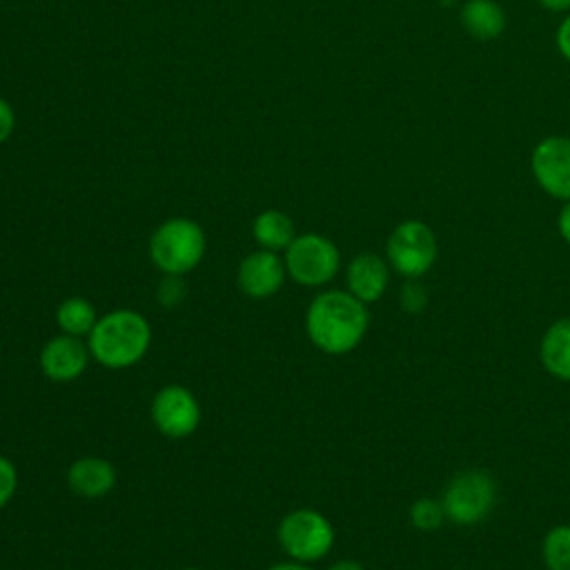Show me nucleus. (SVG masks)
I'll return each instance as SVG.
<instances>
[{"mask_svg": "<svg viewBox=\"0 0 570 570\" xmlns=\"http://www.w3.org/2000/svg\"><path fill=\"white\" fill-rule=\"evenodd\" d=\"M305 334L312 345L330 356L352 352L365 336L370 312L347 289H325L305 309Z\"/></svg>", "mask_w": 570, "mask_h": 570, "instance_id": "nucleus-1", "label": "nucleus"}, {"mask_svg": "<svg viewBox=\"0 0 570 570\" xmlns=\"http://www.w3.org/2000/svg\"><path fill=\"white\" fill-rule=\"evenodd\" d=\"M151 338L154 334L147 316L136 309L120 307L100 314L85 341L91 361L107 370H127L147 356Z\"/></svg>", "mask_w": 570, "mask_h": 570, "instance_id": "nucleus-2", "label": "nucleus"}, {"mask_svg": "<svg viewBox=\"0 0 570 570\" xmlns=\"http://www.w3.org/2000/svg\"><path fill=\"white\" fill-rule=\"evenodd\" d=\"M205 229L185 216L167 218L149 238V261L160 274L187 276L205 258Z\"/></svg>", "mask_w": 570, "mask_h": 570, "instance_id": "nucleus-3", "label": "nucleus"}, {"mask_svg": "<svg viewBox=\"0 0 570 570\" xmlns=\"http://www.w3.org/2000/svg\"><path fill=\"white\" fill-rule=\"evenodd\" d=\"M334 525L314 508H294L276 525V541L287 559L314 563L330 554L334 546Z\"/></svg>", "mask_w": 570, "mask_h": 570, "instance_id": "nucleus-4", "label": "nucleus"}, {"mask_svg": "<svg viewBox=\"0 0 570 570\" xmlns=\"http://www.w3.org/2000/svg\"><path fill=\"white\" fill-rule=\"evenodd\" d=\"M287 278L301 287H323L341 269L338 247L323 234L305 232L296 234L283 252Z\"/></svg>", "mask_w": 570, "mask_h": 570, "instance_id": "nucleus-5", "label": "nucleus"}, {"mask_svg": "<svg viewBox=\"0 0 570 570\" xmlns=\"http://www.w3.org/2000/svg\"><path fill=\"white\" fill-rule=\"evenodd\" d=\"M436 236L423 220L399 223L385 243V258L394 272L405 278L423 276L436 261Z\"/></svg>", "mask_w": 570, "mask_h": 570, "instance_id": "nucleus-6", "label": "nucleus"}, {"mask_svg": "<svg viewBox=\"0 0 570 570\" xmlns=\"http://www.w3.org/2000/svg\"><path fill=\"white\" fill-rule=\"evenodd\" d=\"M497 501V483L483 470H465L452 476L443 492L445 517L459 525L483 521Z\"/></svg>", "mask_w": 570, "mask_h": 570, "instance_id": "nucleus-7", "label": "nucleus"}, {"mask_svg": "<svg viewBox=\"0 0 570 570\" xmlns=\"http://www.w3.org/2000/svg\"><path fill=\"white\" fill-rule=\"evenodd\" d=\"M149 416L163 436L178 441L191 436L198 430L203 410L189 387L180 383H167L154 394Z\"/></svg>", "mask_w": 570, "mask_h": 570, "instance_id": "nucleus-8", "label": "nucleus"}, {"mask_svg": "<svg viewBox=\"0 0 570 570\" xmlns=\"http://www.w3.org/2000/svg\"><path fill=\"white\" fill-rule=\"evenodd\" d=\"M530 171L537 185L557 200H570V136L541 138L530 154Z\"/></svg>", "mask_w": 570, "mask_h": 570, "instance_id": "nucleus-9", "label": "nucleus"}, {"mask_svg": "<svg viewBox=\"0 0 570 570\" xmlns=\"http://www.w3.org/2000/svg\"><path fill=\"white\" fill-rule=\"evenodd\" d=\"M287 278V269L283 256L269 249H254L249 252L236 269V285L238 289L254 301L272 298L281 292Z\"/></svg>", "mask_w": 570, "mask_h": 570, "instance_id": "nucleus-10", "label": "nucleus"}, {"mask_svg": "<svg viewBox=\"0 0 570 570\" xmlns=\"http://www.w3.org/2000/svg\"><path fill=\"white\" fill-rule=\"evenodd\" d=\"M91 361L89 347L85 338L69 336V334H56L51 336L38 354L40 372L53 381V383H71L80 379Z\"/></svg>", "mask_w": 570, "mask_h": 570, "instance_id": "nucleus-11", "label": "nucleus"}, {"mask_svg": "<svg viewBox=\"0 0 570 570\" xmlns=\"http://www.w3.org/2000/svg\"><path fill=\"white\" fill-rule=\"evenodd\" d=\"M387 283H390L387 258L374 252H361L347 263V269H345L347 292L354 294L365 305L379 301L385 294Z\"/></svg>", "mask_w": 570, "mask_h": 570, "instance_id": "nucleus-12", "label": "nucleus"}, {"mask_svg": "<svg viewBox=\"0 0 570 570\" xmlns=\"http://www.w3.org/2000/svg\"><path fill=\"white\" fill-rule=\"evenodd\" d=\"M118 481L116 465L102 456H78L67 468V485L76 497L82 499H102L107 497Z\"/></svg>", "mask_w": 570, "mask_h": 570, "instance_id": "nucleus-13", "label": "nucleus"}, {"mask_svg": "<svg viewBox=\"0 0 570 570\" xmlns=\"http://www.w3.org/2000/svg\"><path fill=\"white\" fill-rule=\"evenodd\" d=\"M463 31L476 42H492L503 36L508 16L497 0H465L459 9Z\"/></svg>", "mask_w": 570, "mask_h": 570, "instance_id": "nucleus-14", "label": "nucleus"}, {"mask_svg": "<svg viewBox=\"0 0 570 570\" xmlns=\"http://www.w3.org/2000/svg\"><path fill=\"white\" fill-rule=\"evenodd\" d=\"M539 356L552 376L570 381V318H559L546 330Z\"/></svg>", "mask_w": 570, "mask_h": 570, "instance_id": "nucleus-15", "label": "nucleus"}, {"mask_svg": "<svg viewBox=\"0 0 570 570\" xmlns=\"http://www.w3.org/2000/svg\"><path fill=\"white\" fill-rule=\"evenodd\" d=\"M252 236L261 249L285 252L296 236L294 220L281 209H265L252 223Z\"/></svg>", "mask_w": 570, "mask_h": 570, "instance_id": "nucleus-16", "label": "nucleus"}, {"mask_svg": "<svg viewBox=\"0 0 570 570\" xmlns=\"http://www.w3.org/2000/svg\"><path fill=\"white\" fill-rule=\"evenodd\" d=\"M56 325L62 334L87 338L98 321V312L94 303L85 296H69L56 307Z\"/></svg>", "mask_w": 570, "mask_h": 570, "instance_id": "nucleus-17", "label": "nucleus"}, {"mask_svg": "<svg viewBox=\"0 0 570 570\" xmlns=\"http://www.w3.org/2000/svg\"><path fill=\"white\" fill-rule=\"evenodd\" d=\"M543 563L548 570H570V525H554L546 534Z\"/></svg>", "mask_w": 570, "mask_h": 570, "instance_id": "nucleus-18", "label": "nucleus"}, {"mask_svg": "<svg viewBox=\"0 0 570 570\" xmlns=\"http://www.w3.org/2000/svg\"><path fill=\"white\" fill-rule=\"evenodd\" d=\"M445 519V510L441 501L419 499L410 508V521L416 530H436Z\"/></svg>", "mask_w": 570, "mask_h": 570, "instance_id": "nucleus-19", "label": "nucleus"}, {"mask_svg": "<svg viewBox=\"0 0 570 570\" xmlns=\"http://www.w3.org/2000/svg\"><path fill=\"white\" fill-rule=\"evenodd\" d=\"M187 296V283L185 276H176V274H163L158 285H156V301L158 305H163L165 309H174L178 307Z\"/></svg>", "mask_w": 570, "mask_h": 570, "instance_id": "nucleus-20", "label": "nucleus"}, {"mask_svg": "<svg viewBox=\"0 0 570 570\" xmlns=\"http://www.w3.org/2000/svg\"><path fill=\"white\" fill-rule=\"evenodd\" d=\"M18 490V470L13 461L0 454V510L7 508Z\"/></svg>", "mask_w": 570, "mask_h": 570, "instance_id": "nucleus-21", "label": "nucleus"}, {"mask_svg": "<svg viewBox=\"0 0 570 570\" xmlns=\"http://www.w3.org/2000/svg\"><path fill=\"white\" fill-rule=\"evenodd\" d=\"M425 305H428V289L419 281L410 278L401 289V307L410 314H419L423 312Z\"/></svg>", "mask_w": 570, "mask_h": 570, "instance_id": "nucleus-22", "label": "nucleus"}, {"mask_svg": "<svg viewBox=\"0 0 570 570\" xmlns=\"http://www.w3.org/2000/svg\"><path fill=\"white\" fill-rule=\"evenodd\" d=\"M554 45H557V51L561 53V58L570 62V11L563 13V18H561V22L557 27Z\"/></svg>", "mask_w": 570, "mask_h": 570, "instance_id": "nucleus-23", "label": "nucleus"}, {"mask_svg": "<svg viewBox=\"0 0 570 570\" xmlns=\"http://www.w3.org/2000/svg\"><path fill=\"white\" fill-rule=\"evenodd\" d=\"M13 127H16V114L11 105L4 98H0V145L13 134Z\"/></svg>", "mask_w": 570, "mask_h": 570, "instance_id": "nucleus-24", "label": "nucleus"}, {"mask_svg": "<svg viewBox=\"0 0 570 570\" xmlns=\"http://www.w3.org/2000/svg\"><path fill=\"white\" fill-rule=\"evenodd\" d=\"M557 227H559V234L561 238L570 245V200H566L559 209V216H557Z\"/></svg>", "mask_w": 570, "mask_h": 570, "instance_id": "nucleus-25", "label": "nucleus"}, {"mask_svg": "<svg viewBox=\"0 0 570 570\" xmlns=\"http://www.w3.org/2000/svg\"><path fill=\"white\" fill-rule=\"evenodd\" d=\"M537 4L546 11H552V13H568L570 11V0H537Z\"/></svg>", "mask_w": 570, "mask_h": 570, "instance_id": "nucleus-26", "label": "nucleus"}, {"mask_svg": "<svg viewBox=\"0 0 570 570\" xmlns=\"http://www.w3.org/2000/svg\"><path fill=\"white\" fill-rule=\"evenodd\" d=\"M267 570H314L312 563H301V561H278L274 566H269Z\"/></svg>", "mask_w": 570, "mask_h": 570, "instance_id": "nucleus-27", "label": "nucleus"}, {"mask_svg": "<svg viewBox=\"0 0 570 570\" xmlns=\"http://www.w3.org/2000/svg\"><path fill=\"white\" fill-rule=\"evenodd\" d=\"M327 570H365V568L354 559H338Z\"/></svg>", "mask_w": 570, "mask_h": 570, "instance_id": "nucleus-28", "label": "nucleus"}, {"mask_svg": "<svg viewBox=\"0 0 570 570\" xmlns=\"http://www.w3.org/2000/svg\"><path fill=\"white\" fill-rule=\"evenodd\" d=\"M180 570H200V568H180Z\"/></svg>", "mask_w": 570, "mask_h": 570, "instance_id": "nucleus-29", "label": "nucleus"}]
</instances>
